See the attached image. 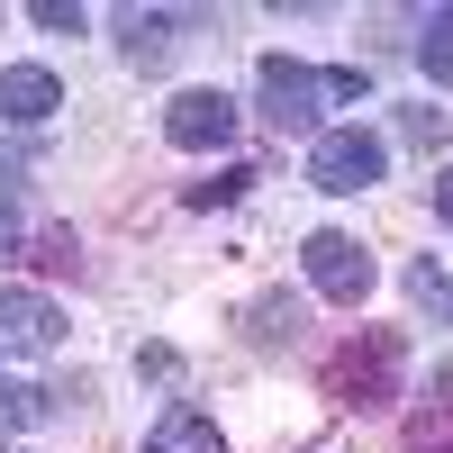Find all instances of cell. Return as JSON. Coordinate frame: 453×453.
<instances>
[{"label":"cell","mask_w":453,"mask_h":453,"mask_svg":"<svg viewBox=\"0 0 453 453\" xmlns=\"http://www.w3.org/2000/svg\"><path fill=\"white\" fill-rule=\"evenodd\" d=\"M399 363H408V345H399V326H363V335H345V345L326 354V399L335 408H390L399 399Z\"/></svg>","instance_id":"6da1fadb"},{"label":"cell","mask_w":453,"mask_h":453,"mask_svg":"<svg viewBox=\"0 0 453 453\" xmlns=\"http://www.w3.org/2000/svg\"><path fill=\"white\" fill-rule=\"evenodd\" d=\"M381 173H390V145L372 136V127H318V136H309V181H318V191L354 200V191H372Z\"/></svg>","instance_id":"7a4b0ae2"},{"label":"cell","mask_w":453,"mask_h":453,"mask_svg":"<svg viewBox=\"0 0 453 453\" xmlns=\"http://www.w3.org/2000/svg\"><path fill=\"white\" fill-rule=\"evenodd\" d=\"M254 100H263V119H273L281 136H318V109H326V73L290 64V55H263V64H254Z\"/></svg>","instance_id":"3957f363"},{"label":"cell","mask_w":453,"mask_h":453,"mask_svg":"<svg viewBox=\"0 0 453 453\" xmlns=\"http://www.w3.org/2000/svg\"><path fill=\"white\" fill-rule=\"evenodd\" d=\"M299 263H309V281L335 299V309H363L372 281H381V273H372V254H363V236H345V226H318V236L299 245Z\"/></svg>","instance_id":"277c9868"},{"label":"cell","mask_w":453,"mask_h":453,"mask_svg":"<svg viewBox=\"0 0 453 453\" xmlns=\"http://www.w3.org/2000/svg\"><path fill=\"white\" fill-rule=\"evenodd\" d=\"M236 119H245V109L226 100L218 82H200V91H173V109H164V136L181 145V155H218V145H236Z\"/></svg>","instance_id":"5b68a950"},{"label":"cell","mask_w":453,"mask_h":453,"mask_svg":"<svg viewBox=\"0 0 453 453\" xmlns=\"http://www.w3.org/2000/svg\"><path fill=\"white\" fill-rule=\"evenodd\" d=\"M64 345V309L36 290H0V363L10 354H55Z\"/></svg>","instance_id":"8992f818"},{"label":"cell","mask_w":453,"mask_h":453,"mask_svg":"<svg viewBox=\"0 0 453 453\" xmlns=\"http://www.w3.org/2000/svg\"><path fill=\"white\" fill-rule=\"evenodd\" d=\"M64 109V82L46 64H0V127H46Z\"/></svg>","instance_id":"52a82bcc"},{"label":"cell","mask_w":453,"mask_h":453,"mask_svg":"<svg viewBox=\"0 0 453 453\" xmlns=\"http://www.w3.org/2000/svg\"><path fill=\"white\" fill-rule=\"evenodd\" d=\"M109 27H119V55L136 64V73H164L173 64V10H119V19H109Z\"/></svg>","instance_id":"ba28073f"},{"label":"cell","mask_w":453,"mask_h":453,"mask_svg":"<svg viewBox=\"0 0 453 453\" xmlns=\"http://www.w3.org/2000/svg\"><path fill=\"white\" fill-rule=\"evenodd\" d=\"M145 453H226L218 444V418L209 408H191V399H173L155 426H145Z\"/></svg>","instance_id":"9c48e42d"},{"label":"cell","mask_w":453,"mask_h":453,"mask_svg":"<svg viewBox=\"0 0 453 453\" xmlns=\"http://www.w3.org/2000/svg\"><path fill=\"white\" fill-rule=\"evenodd\" d=\"M64 399H82V381H73V390H27V381H10V372H0V435H19V426H36V418H55Z\"/></svg>","instance_id":"30bf717a"},{"label":"cell","mask_w":453,"mask_h":453,"mask_svg":"<svg viewBox=\"0 0 453 453\" xmlns=\"http://www.w3.org/2000/svg\"><path fill=\"white\" fill-rule=\"evenodd\" d=\"M408 453H453V363L435 372V390H426V418L408 426Z\"/></svg>","instance_id":"8fae6325"},{"label":"cell","mask_w":453,"mask_h":453,"mask_svg":"<svg viewBox=\"0 0 453 453\" xmlns=\"http://www.w3.org/2000/svg\"><path fill=\"white\" fill-rule=\"evenodd\" d=\"M299 326H309V318H299L290 290H263L254 309H245V335H254V345H299Z\"/></svg>","instance_id":"7c38bea8"},{"label":"cell","mask_w":453,"mask_h":453,"mask_svg":"<svg viewBox=\"0 0 453 453\" xmlns=\"http://www.w3.org/2000/svg\"><path fill=\"white\" fill-rule=\"evenodd\" d=\"M418 64L435 73V82H453V10H435V19L418 27Z\"/></svg>","instance_id":"4fadbf2b"},{"label":"cell","mask_w":453,"mask_h":453,"mask_svg":"<svg viewBox=\"0 0 453 453\" xmlns=\"http://www.w3.org/2000/svg\"><path fill=\"white\" fill-rule=\"evenodd\" d=\"M254 181H263L254 164H226L218 181H191V209H218V200H245V191H254Z\"/></svg>","instance_id":"5bb4252c"},{"label":"cell","mask_w":453,"mask_h":453,"mask_svg":"<svg viewBox=\"0 0 453 453\" xmlns=\"http://www.w3.org/2000/svg\"><path fill=\"white\" fill-rule=\"evenodd\" d=\"M27 19H36V27H55V36H82V27H91L82 0H27Z\"/></svg>","instance_id":"9a60e30c"},{"label":"cell","mask_w":453,"mask_h":453,"mask_svg":"<svg viewBox=\"0 0 453 453\" xmlns=\"http://www.w3.org/2000/svg\"><path fill=\"white\" fill-rule=\"evenodd\" d=\"M399 145L435 155V145H444V109H399Z\"/></svg>","instance_id":"2e32d148"},{"label":"cell","mask_w":453,"mask_h":453,"mask_svg":"<svg viewBox=\"0 0 453 453\" xmlns=\"http://www.w3.org/2000/svg\"><path fill=\"white\" fill-rule=\"evenodd\" d=\"M36 263H46V273H73V263H82V245H73V226H46V236H36Z\"/></svg>","instance_id":"e0dca14e"},{"label":"cell","mask_w":453,"mask_h":453,"mask_svg":"<svg viewBox=\"0 0 453 453\" xmlns=\"http://www.w3.org/2000/svg\"><path fill=\"white\" fill-rule=\"evenodd\" d=\"M136 372H145V381H173L181 354H173V345H145V354H136Z\"/></svg>","instance_id":"ac0fdd59"},{"label":"cell","mask_w":453,"mask_h":453,"mask_svg":"<svg viewBox=\"0 0 453 453\" xmlns=\"http://www.w3.org/2000/svg\"><path fill=\"white\" fill-rule=\"evenodd\" d=\"M435 218H444V226H453V164H444V173H435Z\"/></svg>","instance_id":"d6986e66"},{"label":"cell","mask_w":453,"mask_h":453,"mask_svg":"<svg viewBox=\"0 0 453 453\" xmlns=\"http://www.w3.org/2000/svg\"><path fill=\"white\" fill-rule=\"evenodd\" d=\"M19 245H27V236H19V218H10V209H0V263H10Z\"/></svg>","instance_id":"ffe728a7"},{"label":"cell","mask_w":453,"mask_h":453,"mask_svg":"<svg viewBox=\"0 0 453 453\" xmlns=\"http://www.w3.org/2000/svg\"><path fill=\"white\" fill-rule=\"evenodd\" d=\"M19 173H27V164L10 155V145H0V191H19Z\"/></svg>","instance_id":"44dd1931"}]
</instances>
